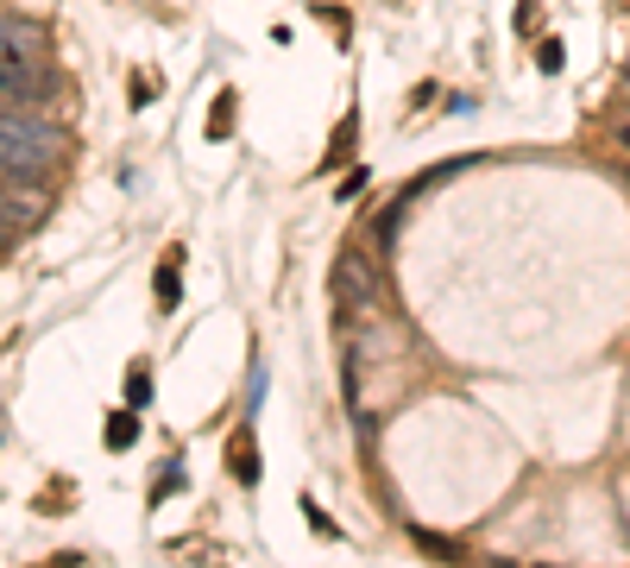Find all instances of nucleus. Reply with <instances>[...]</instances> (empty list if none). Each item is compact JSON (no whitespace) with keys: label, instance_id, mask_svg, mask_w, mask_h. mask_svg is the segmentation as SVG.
I'll list each match as a JSON object with an SVG mask.
<instances>
[{"label":"nucleus","instance_id":"nucleus-1","mask_svg":"<svg viewBox=\"0 0 630 568\" xmlns=\"http://www.w3.org/2000/svg\"><path fill=\"white\" fill-rule=\"evenodd\" d=\"M57 152H64V139H57V127H50L38 107L0 102V178L45 183V171L57 164Z\"/></svg>","mask_w":630,"mask_h":568},{"label":"nucleus","instance_id":"nucleus-2","mask_svg":"<svg viewBox=\"0 0 630 568\" xmlns=\"http://www.w3.org/2000/svg\"><path fill=\"white\" fill-rule=\"evenodd\" d=\"M50 95H57V77H50L38 57H0V102L45 107Z\"/></svg>","mask_w":630,"mask_h":568},{"label":"nucleus","instance_id":"nucleus-3","mask_svg":"<svg viewBox=\"0 0 630 568\" xmlns=\"http://www.w3.org/2000/svg\"><path fill=\"white\" fill-rule=\"evenodd\" d=\"M45 190L32 178H0V228L7 234H25V228H38L45 221Z\"/></svg>","mask_w":630,"mask_h":568},{"label":"nucleus","instance_id":"nucleus-4","mask_svg":"<svg viewBox=\"0 0 630 568\" xmlns=\"http://www.w3.org/2000/svg\"><path fill=\"white\" fill-rule=\"evenodd\" d=\"M334 297L341 304H353V310H366L373 304V259L366 253H341V265H334Z\"/></svg>","mask_w":630,"mask_h":568},{"label":"nucleus","instance_id":"nucleus-5","mask_svg":"<svg viewBox=\"0 0 630 568\" xmlns=\"http://www.w3.org/2000/svg\"><path fill=\"white\" fill-rule=\"evenodd\" d=\"M38 45H45V32L32 26V20L0 13V57H38Z\"/></svg>","mask_w":630,"mask_h":568},{"label":"nucleus","instance_id":"nucleus-6","mask_svg":"<svg viewBox=\"0 0 630 568\" xmlns=\"http://www.w3.org/2000/svg\"><path fill=\"white\" fill-rule=\"evenodd\" d=\"M133 436H139V417L133 411H121L114 423H107V442H114V448H133Z\"/></svg>","mask_w":630,"mask_h":568},{"label":"nucleus","instance_id":"nucleus-7","mask_svg":"<svg viewBox=\"0 0 630 568\" xmlns=\"http://www.w3.org/2000/svg\"><path fill=\"white\" fill-rule=\"evenodd\" d=\"M233 474H240V480H259V455H252L247 442L233 448Z\"/></svg>","mask_w":630,"mask_h":568},{"label":"nucleus","instance_id":"nucleus-8","mask_svg":"<svg viewBox=\"0 0 630 568\" xmlns=\"http://www.w3.org/2000/svg\"><path fill=\"white\" fill-rule=\"evenodd\" d=\"M158 297H164V304H176V265H164V279H158Z\"/></svg>","mask_w":630,"mask_h":568},{"label":"nucleus","instance_id":"nucleus-9","mask_svg":"<svg viewBox=\"0 0 630 568\" xmlns=\"http://www.w3.org/2000/svg\"><path fill=\"white\" fill-rule=\"evenodd\" d=\"M618 146H625V152H630V127H618Z\"/></svg>","mask_w":630,"mask_h":568}]
</instances>
